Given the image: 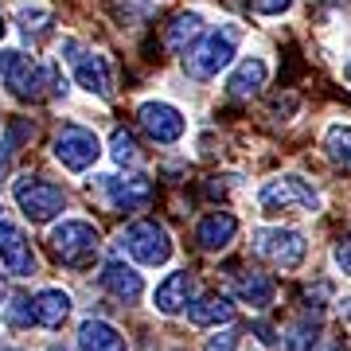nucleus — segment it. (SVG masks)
Instances as JSON below:
<instances>
[{
    "label": "nucleus",
    "mask_w": 351,
    "mask_h": 351,
    "mask_svg": "<svg viewBox=\"0 0 351 351\" xmlns=\"http://www.w3.org/2000/svg\"><path fill=\"white\" fill-rule=\"evenodd\" d=\"M254 250L269 258L274 265L281 269H297L304 262V250H308V242L297 234V230H281V226H269V230H258L254 234Z\"/></svg>",
    "instance_id": "1a4fd4ad"
},
{
    "label": "nucleus",
    "mask_w": 351,
    "mask_h": 351,
    "mask_svg": "<svg viewBox=\"0 0 351 351\" xmlns=\"http://www.w3.org/2000/svg\"><path fill=\"white\" fill-rule=\"evenodd\" d=\"M336 265L351 277V234H343V239L336 242Z\"/></svg>",
    "instance_id": "cd10ccee"
},
{
    "label": "nucleus",
    "mask_w": 351,
    "mask_h": 351,
    "mask_svg": "<svg viewBox=\"0 0 351 351\" xmlns=\"http://www.w3.org/2000/svg\"><path fill=\"white\" fill-rule=\"evenodd\" d=\"M51 351H66V348H51Z\"/></svg>",
    "instance_id": "473e14b6"
},
{
    "label": "nucleus",
    "mask_w": 351,
    "mask_h": 351,
    "mask_svg": "<svg viewBox=\"0 0 351 351\" xmlns=\"http://www.w3.org/2000/svg\"><path fill=\"white\" fill-rule=\"evenodd\" d=\"M0 297H4V281H0Z\"/></svg>",
    "instance_id": "2f4dec72"
},
{
    "label": "nucleus",
    "mask_w": 351,
    "mask_h": 351,
    "mask_svg": "<svg viewBox=\"0 0 351 351\" xmlns=\"http://www.w3.org/2000/svg\"><path fill=\"white\" fill-rule=\"evenodd\" d=\"M8 320H12V324H32V320H36V301L16 297L12 308H8Z\"/></svg>",
    "instance_id": "393cba45"
},
{
    "label": "nucleus",
    "mask_w": 351,
    "mask_h": 351,
    "mask_svg": "<svg viewBox=\"0 0 351 351\" xmlns=\"http://www.w3.org/2000/svg\"><path fill=\"white\" fill-rule=\"evenodd\" d=\"M258 203H262L269 215H277V211L313 215L316 207H320V195H316V188L308 180H301V176H277V180H269V184L258 191Z\"/></svg>",
    "instance_id": "7ed1b4c3"
},
{
    "label": "nucleus",
    "mask_w": 351,
    "mask_h": 351,
    "mask_svg": "<svg viewBox=\"0 0 351 351\" xmlns=\"http://www.w3.org/2000/svg\"><path fill=\"white\" fill-rule=\"evenodd\" d=\"M101 156V141L86 125H63L55 137V160L71 168V172H86L90 164Z\"/></svg>",
    "instance_id": "0eeeda50"
},
{
    "label": "nucleus",
    "mask_w": 351,
    "mask_h": 351,
    "mask_svg": "<svg viewBox=\"0 0 351 351\" xmlns=\"http://www.w3.org/2000/svg\"><path fill=\"white\" fill-rule=\"evenodd\" d=\"M110 156H113L117 164H121V168H125V164H137V160H141L137 141H133V133H129V129H117V133H113V141H110Z\"/></svg>",
    "instance_id": "b1692460"
},
{
    "label": "nucleus",
    "mask_w": 351,
    "mask_h": 351,
    "mask_svg": "<svg viewBox=\"0 0 351 351\" xmlns=\"http://www.w3.org/2000/svg\"><path fill=\"white\" fill-rule=\"evenodd\" d=\"M234 316V304L226 301V297H219V293H211V297H199V301L188 308V320L195 328H207V324H226Z\"/></svg>",
    "instance_id": "6ab92c4d"
},
{
    "label": "nucleus",
    "mask_w": 351,
    "mask_h": 351,
    "mask_svg": "<svg viewBox=\"0 0 351 351\" xmlns=\"http://www.w3.org/2000/svg\"><path fill=\"white\" fill-rule=\"evenodd\" d=\"M336 351H343V348H336Z\"/></svg>",
    "instance_id": "f704fd0d"
},
{
    "label": "nucleus",
    "mask_w": 351,
    "mask_h": 351,
    "mask_svg": "<svg viewBox=\"0 0 351 351\" xmlns=\"http://www.w3.org/2000/svg\"><path fill=\"white\" fill-rule=\"evenodd\" d=\"M199 36H203V16L199 12H180L172 24H168V32H164V47L168 51H188Z\"/></svg>",
    "instance_id": "a211bd4d"
},
{
    "label": "nucleus",
    "mask_w": 351,
    "mask_h": 351,
    "mask_svg": "<svg viewBox=\"0 0 351 351\" xmlns=\"http://www.w3.org/2000/svg\"><path fill=\"white\" fill-rule=\"evenodd\" d=\"M78 343L82 351H125V336L106 320H86L78 328Z\"/></svg>",
    "instance_id": "dca6fc26"
},
{
    "label": "nucleus",
    "mask_w": 351,
    "mask_h": 351,
    "mask_svg": "<svg viewBox=\"0 0 351 351\" xmlns=\"http://www.w3.org/2000/svg\"><path fill=\"white\" fill-rule=\"evenodd\" d=\"M51 246H55V254L66 265H86L94 258V250H98V230L90 223H82V219H66V223H59L51 230Z\"/></svg>",
    "instance_id": "6e6552de"
},
{
    "label": "nucleus",
    "mask_w": 351,
    "mask_h": 351,
    "mask_svg": "<svg viewBox=\"0 0 351 351\" xmlns=\"http://www.w3.org/2000/svg\"><path fill=\"white\" fill-rule=\"evenodd\" d=\"M12 195H16V203H20V211H24L32 223H47V219H55V215L66 207L63 188H55L43 176H20L12 184Z\"/></svg>",
    "instance_id": "20e7f679"
},
{
    "label": "nucleus",
    "mask_w": 351,
    "mask_h": 351,
    "mask_svg": "<svg viewBox=\"0 0 351 351\" xmlns=\"http://www.w3.org/2000/svg\"><path fill=\"white\" fill-rule=\"evenodd\" d=\"M293 8V0H250V12L258 16H281Z\"/></svg>",
    "instance_id": "a878e982"
},
{
    "label": "nucleus",
    "mask_w": 351,
    "mask_h": 351,
    "mask_svg": "<svg viewBox=\"0 0 351 351\" xmlns=\"http://www.w3.org/2000/svg\"><path fill=\"white\" fill-rule=\"evenodd\" d=\"M101 289H110L117 301H137L141 293H145L141 274L129 269L125 262H106V269H101Z\"/></svg>",
    "instance_id": "ddd939ff"
},
{
    "label": "nucleus",
    "mask_w": 351,
    "mask_h": 351,
    "mask_svg": "<svg viewBox=\"0 0 351 351\" xmlns=\"http://www.w3.org/2000/svg\"><path fill=\"white\" fill-rule=\"evenodd\" d=\"M0 262L4 269L16 277L36 274V254H32V242L24 239V230L16 223H0Z\"/></svg>",
    "instance_id": "9b49d317"
},
{
    "label": "nucleus",
    "mask_w": 351,
    "mask_h": 351,
    "mask_svg": "<svg viewBox=\"0 0 351 351\" xmlns=\"http://www.w3.org/2000/svg\"><path fill=\"white\" fill-rule=\"evenodd\" d=\"M71 313V297H66L63 289H43L36 297V320L43 328H59Z\"/></svg>",
    "instance_id": "aec40b11"
},
{
    "label": "nucleus",
    "mask_w": 351,
    "mask_h": 351,
    "mask_svg": "<svg viewBox=\"0 0 351 351\" xmlns=\"http://www.w3.org/2000/svg\"><path fill=\"white\" fill-rule=\"evenodd\" d=\"M20 20H24L27 32H39V27L47 24V12L43 8H20Z\"/></svg>",
    "instance_id": "c85d7f7f"
},
{
    "label": "nucleus",
    "mask_w": 351,
    "mask_h": 351,
    "mask_svg": "<svg viewBox=\"0 0 351 351\" xmlns=\"http://www.w3.org/2000/svg\"><path fill=\"white\" fill-rule=\"evenodd\" d=\"M239 36L242 32L234 24H219L215 32H207V36L188 51L184 71H188L195 82H211V78H219V71H226L230 59H234V51H239Z\"/></svg>",
    "instance_id": "f257e3e1"
},
{
    "label": "nucleus",
    "mask_w": 351,
    "mask_h": 351,
    "mask_svg": "<svg viewBox=\"0 0 351 351\" xmlns=\"http://www.w3.org/2000/svg\"><path fill=\"white\" fill-rule=\"evenodd\" d=\"M101 188H106V195H110V203L117 211H137V207H145L152 199V180H145V176H125V180L106 176Z\"/></svg>",
    "instance_id": "f8f14e48"
},
{
    "label": "nucleus",
    "mask_w": 351,
    "mask_h": 351,
    "mask_svg": "<svg viewBox=\"0 0 351 351\" xmlns=\"http://www.w3.org/2000/svg\"><path fill=\"white\" fill-rule=\"evenodd\" d=\"M137 121L156 145H176V141L184 137V129H188L184 113L176 110V106H168V101H145L137 110Z\"/></svg>",
    "instance_id": "9d476101"
},
{
    "label": "nucleus",
    "mask_w": 351,
    "mask_h": 351,
    "mask_svg": "<svg viewBox=\"0 0 351 351\" xmlns=\"http://www.w3.org/2000/svg\"><path fill=\"white\" fill-rule=\"evenodd\" d=\"M4 351H20V348H4Z\"/></svg>",
    "instance_id": "72a5a7b5"
},
{
    "label": "nucleus",
    "mask_w": 351,
    "mask_h": 351,
    "mask_svg": "<svg viewBox=\"0 0 351 351\" xmlns=\"http://www.w3.org/2000/svg\"><path fill=\"white\" fill-rule=\"evenodd\" d=\"M4 32H8V24H4V16H0V39H4Z\"/></svg>",
    "instance_id": "c756f323"
},
{
    "label": "nucleus",
    "mask_w": 351,
    "mask_h": 351,
    "mask_svg": "<svg viewBox=\"0 0 351 351\" xmlns=\"http://www.w3.org/2000/svg\"><path fill=\"white\" fill-rule=\"evenodd\" d=\"M281 339H285V351H308L320 339V324L316 320H297V324H289V332Z\"/></svg>",
    "instance_id": "5701e85b"
},
{
    "label": "nucleus",
    "mask_w": 351,
    "mask_h": 351,
    "mask_svg": "<svg viewBox=\"0 0 351 351\" xmlns=\"http://www.w3.org/2000/svg\"><path fill=\"white\" fill-rule=\"evenodd\" d=\"M59 55L71 63V71H75V78H78V86L86 90V94L110 98V66H106V59H101L98 51L82 47L78 39H63V43H59Z\"/></svg>",
    "instance_id": "39448f33"
},
{
    "label": "nucleus",
    "mask_w": 351,
    "mask_h": 351,
    "mask_svg": "<svg viewBox=\"0 0 351 351\" xmlns=\"http://www.w3.org/2000/svg\"><path fill=\"white\" fill-rule=\"evenodd\" d=\"M191 293H195V281H191V274H172L160 289H156V308L172 316V313H180V308L191 301Z\"/></svg>",
    "instance_id": "f3484780"
},
{
    "label": "nucleus",
    "mask_w": 351,
    "mask_h": 351,
    "mask_svg": "<svg viewBox=\"0 0 351 351\" xmlns=\"http://www.w3.org/2000/svg\"><path fill=\"white\" fill-rule=\"evenodd\" d=\"M234 230H239V219L226 211H211L207 219L199 223V230H195V239H199V246H207V250H223L226 242L234 239Z\"/></svg>",
    "instance_id": "2eb2a0df"
},
{
    "label": "nucleus",
    "mask_w": 351,
    "mask_h": 351,
    "mask_svg": "<svg viewBox=\"0 0 351 351\" xmlns=\"http://www.w3.org/2000/svg\"><path fill=\"white\" fill-rule=\"evenodd\" d=\"M0 78H4V86L8 94L20 101H36L43 98V86H51V71L24 55V51H4V59H0Z\"/></svg>",
    "instance_id": "f03ea898"
},
{
    "label": "nucleus",
    "mask_w": 351,
    "mask_h": 351,
    "mask_svg": "<svg viewBox=\"0 0 351 351\" xmlns=\"http://www.w3.org/2000/svg\"><path fill=\"white\" fill-rule=\"evenodd\" d=\"M0 211H4V207H0Z\"/></svg>",
    "instance_id": "c9c22d12"
},
{
    "label": "nucleus",
    "mask_w": 351,
    "mask_h": 351,
    "mask_svg": "<svg viewBox=\"0 0 351 351\" xmlns=\"http://www.w3.org/2000/svg\"><path fill=\"white\" fill-rule=\"evenodd\" d=\"M121 242H125V250L133 254L141 265H164L172 258V239H168V230H164L156 219L133 223L125 234H121Z\"/></svg>",
    "instance_id": "423d86ee"
},
{
    "label": "nucleus",
    "mask_w": 351,
    "mask_h": 351,
    "mask_svg": "<svg viewBox=\"0 0 351 351\" xmlns=\"http://www.w3.org/2000/svg\"><path fill=\"white\" fill-rule=\"evenodd\" d=\"M234 348H239V332H219V336L207 339L203 351H234Z\"/></svg>",
    "instance_id": "bb28decb"
},
{
    "label": "nucleus",
    "mask_w": 351,
    "mask_h": 351,
    "mask_svg": "<svg viewBox=\"0 0 351 351\" xmlns=\"http://www.w3.org/2000/svg\"><path fill=\"white\" fill-rule=\"evenodd\" d=\"M234 293H239V301L254 304V308H265L274 301V281L265 274H239L234 277Z\"/></svg>",
    "instance_id": "412c9836"
},
{
    "label": "nucleus",
    "mask_w": 351,
    "mask_h": 351,
    "mask_svg": "<svg viewBox=\"0 0 351 351\" xmlns=\"http://www.w3.org/2000/svg\"><path fill=\"white\" fill-rule=\"evenodd\" d=\"M324 152H328V160H336V164H343V168H351V125H343V121L328 125Z\"/></svg>",
    "instance_id": "4be33fe9"
},
{
    "label": "nucleus",
    "mask_w": 351,
    "mask_h": 351,
    "mask_svg": "<svg viewBox=\"0 0 351 351\" xmlns=\"http://www.w3.org/2000/svg\"><path fill=\"white\" fill-rule=\"evenodd\" d=\"M343 75H348V78H351V63H348V66H343Z\"/></svg>",
    "instance_id": "7c9ffc66"
},
{
    "label": "nucleus",
    "mask_w": 351,
    "mask_h": 351,
    "mask_svg": "<svg viewBox=\"0 0 351 351\" xmlns=\"http://www.w3.org/2000/svg\"><path fill=\"white\" fill-rule=\"evenodd\" d=\"M265 78H269V66L262 59H242L239 71L226 78V94L230 98H250V94H258L265 86Z\"/></svg>",
    "instance_id": "4468645a"
}]
</instances>
